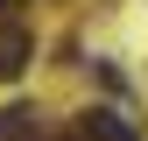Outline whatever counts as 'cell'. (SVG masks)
<instances>
[{
    "label": "cell",
    "instance_id": "4",
    "mask_svg": "<svg viewBox=\"0 0 148 141\" xmlns=\"http://www.w3.org/2000/svg\"><path fill=\"white\" fill-rule=\"evenodd\" d=\"M14 7H21V0H0V21H7V14H14Z\"/></svg>",
    "mask_w": 148,
    "mask_h": 141
},
{
    "label": "cell",
    "instance_id": "2",
    "mask_svg": "<svg viewBox=\"0 0 148 141\" xmlns=\"http://www.w3.org/2000/svg\"><path fill=\"white\" fill-rule=\"evenodd\" d=\"M0 141H57V134H49V113H42V106L14 99L7 113H0Z\"/></svg>",
    "mask_w": 148,
    "mask_h": 141
},
{
    "label": "cell",
    "instance_id": "3",
    "mask_svg": "<svg viewBox=\"0 0 148 141\" xmlns=\"http://www.w3.org/2000/svg\"><path fill=\"white\" fill-rule=\"evenodd\" d=\"M78 127H85V141H141V134H134V120H127L120 106H85Z\"/></svg>",
    "mask_w": 148,
    "mask_h": 141
},
{
    "label": "cell",
    "instance_id": "1",
    "mask_svg": "<svg viewBox=\"0 0 148 141\" xmlns=\"http://www.w3.org/2000/svg\"><path fill=\"white\" fill-rule=\"evenodd\" d=\"M28 64H35V35L7 14V21H0V85H7V78H21Z\"/></svg>",
    "mask_w": 148,
    "mask_h": 141
}]
</instances>
